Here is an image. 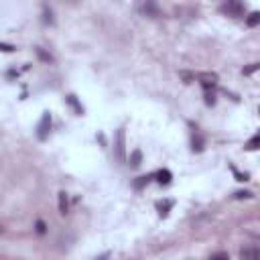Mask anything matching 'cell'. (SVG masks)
Returning <instances> with one entry per match:
<instances>
[{
	"label": "cell",
	"mask_w": 260,
	"mask_h": 260,
	"mask_svg": "<svg viewBox=\"0 0 260 260\" xmlns=\"http://www.w3.org/2000/svg\"><path fill=\"white\" fill-rule=\"evenodd\" d=\"M37 53H39V57H41V59H45V61H51V55H47L45 51H41V49H37Z\"/></svg>",
	"instance_id": "cell-19"
},
{
	"label": "cell",
	"mask_w": 260,
	"mask_h": 260,
	"mask_svg": "<svg viewBox=\"0 0 260 260\" xmlns=\"http://www.w3.org/2000/svg\"><path fill=\"white\" fill-rule=\"evenodd\" d=\"M232 171H234V175H236V179H238V181H248V175H246V173L242 175V173H238V171L234 169V167H232Z\"/></svg>",
	"instance_id": "cell-15"
},
{
	"label": "cell",
	"mask_w": 260,
	"mask_h": 260,
	"mask_svg": "<svg viewBox=\"0 0 260 260\" xmlns=\"http://www.w3.org/2000/svg\"><path fill=\"white\" fill-rule=\"evenodd\" d=\"M234 195H236L238 200H242V197H252V193H250V191H238V193H234Z\"/></svg>",
	"instance_id": "cell-18"
},
{
	"label": "cell",
	"mask_w": 260,
	"mask_h": 260,
	"mask_svg": "<svg viewBox=\"0 0 260 260\" xmlns=\"http://www.w3.org/2000/svg\"><path fill=\"white\" fill-rule=\"evenodd\" d=\"M240 256H242V258H256V256H258V250H256V248L242 250V252H240Z\"/></svg>",
	"instance_id": "cell-12"
},
{
	"label": "cell",
	"mask_w": 260,
	"mask_h": 260,
	"mask_svg": "<svg viewBox=\"0 0 260 260\" xmlns=\"http://www.w3.org/2000/svg\"><path fill=\"white\" fill-rule=\"evenodd\" d=\"M214 258H228L226 252H220V254H214Z\"/></svg>",
	"instance_id": "cell-21"
},
{
	"label": "cell",
	"mask_w": 260,
	"mask_h": 260,
	"mask_svg": "<svg viewBox=\"0 0 260 260\" xmlns=\"http://www.w3.org/2000/svg\"><path fill=\"white\" fill-rule=\"evenodd\" d=\"M148 179H151V177H140V181H139V183H136V187H142V185H144V183H148Z\"/></svg>",
	"instance_id": "cell-20"
},
{
	"label": "cell",
	"mask_w": 260,
	"mask_h": 260,
	"mask_svg": "<svg viewBox=\"0 0 260 260\" xmlns=\"http://www.w3.org/2000/svg\"><path fill=\"white\" fill-rule=\"evenodd\" d=\"M193 151H203V140L200 139V136H193Z\"/></svg>",
	"instance_id": "cell-11"
},
{
	"label": "cell",
	"mask_w": 260,
	"mask_h": 260,
	"mask_svg": "<svg viewBox=\"0 0 260 260\" xmlns=\"http://www.w3.org/2000/svg\"><path fill=\"white\" fill-rule=\"evenodd\" d=\"M0 51H4V53H12V51H15V47H12V45H6V43H0Z\"/></svg>",
	"instance_id": "cell-14"
},
{
	"label": "cell",
	"mask_w": 260,
	"mask_h": 260,
	"mask_svg": "<svg viewBox=\"0 0 260 260\" xmlns=\"http://www.w3.org/2000/svg\"><path fill=\"white\" fill-rule=\"evenodd\" d=\"M37 232H39V234H45V221H43V220H37Z\"/></svg>",
	"instance_id": "cell-16"
},
{
	"label": "cell",
	"mask_w": 260,
	"mask_h": 260,
	"mask_svg": "<svg viewBox=\"0 0 260 260\" xmlns=\"http://www.w3.org/2000/svg\"><path fill=\"white\" fill-rule=\"evenodd\" d=\"M67 102H69V104H71L73 108H76V112H78V114H83V108H81V106L78 104V100H76V96H67Z\"/></svg>",
	"instance_id": "cell-9"
},
{
	"label": "cell",
	"mask_w": 260,
	"mask_h": 260,
	"mask_svg": "<svg viewBox=\"0 0 260 260\" xmlns=\"http://www.w3.org/2000/svg\"><path fill=\"white\" fill-rule=\"evenodd\" d=\"M37 130H39V132H37L39 140H45L47 134H49V130H51V116H49V112L43 114V118H41V122H39V128H37Z\"/></svg>",
	"instance_id": "cell-3"
},
{
	"label": "cell",
	"mask_w": 260,
	"mask_h": 260,
	"mask_svg": "<svg viewBox=\"0 0 260 260\" xmlns=\"http://www.w3.org/2000/svg\"><path fill=\"white\" fill-rule=\"evenodd\" d=\"M224 15H228V17H232V19H238V17H242L244 15V2L242 0H228V2L220 8Z\"/></svg>",
	"instance_id": "cell-1"
},
{
	"label": "cell",
	"mask_w": 260,
	"mask_h": 260,
	"mask_svg": "<svg viewBox=\"0 0 260 260\" xmlns=\"http://www.w3.org/2000/svg\"><path fill=\"white\" fill-rule=\"evenodd\" d=\"M256 69H258V63H252L248 69H244V76H250V73H252V71H256Z\"/></svg>",
	"instance_id": "cell-17"
},
{
	"label": "cell",
	"mask_w": 260,
	"mask_h": 260,
	"mask_svg": "<svg viewBox=\"0 0 260 260\" xmlns=\"http://www.w3.org/2000/svg\"><path fill=\"white\" fill-rule=\"evenodd\" d=\"M258 22H260V12H250L248 19H246V24H248V27H256Z\"/></svg>",
	"instance_id": "cell-7"
},
{
	"label": "cell",
	"mask_w": 260,
	"mask_h": 260,
	"mask_svg": "<svg viewBox=\"0 0 260 260\" xmlns=\"http://www.w3.org/2000/svg\"><path fill=\"white\" fill-rule=\"evenodd\" d=\"M205 104L207 106H214L216 104V98H214V94H209V90H205Z\"/></svg>",
	"instance_id": "cell-13"
},
{
	"label": "cell",
	"mask_w": 260,
	"mask_h": 260,
	"mask_svg": "<svg viewBox=\"0 0 260 260\" xmlns=\"http://www.w3.org/2000/svg\"><path fill=\"white\" fill-rule=\"evenodd\" d=\"M171 171H167V169H163V171H159L157 173V181L160 183V185H169L171 183Z\"/></svg>",
	"instance_id": "cell-4"
},
{
	"label": "cell",
	"mask_w": 260,
	"mask_h": 260,
	"mask_svg": "<svg viewBox=\"0 0 260 260\" xmlns=\"http://www.w3.org/2000/svg\"><path fill=\"white\" fill-rule=\"evenodd\" d=\"M140 159H142L140 151H134L132 157H130V165H132V167H139V165H140Z\"/></svg>",
	"instance_id": "cell-10"
},
{
	"label": "cell",
	"mask_w": 260,
	"mask_h": 260,
	"mask_svg": "<svg viewBox=\"0 0 260 260\" xmlns=\"http://www.w3.org/2000/svg\"><path fill=\"white\" fill-rule=\"evenodd\" d=\"M193 80H200V83L203 85V90H212V88H216V83H218V76H216V73H209V71L195 73Z\"/></svg>",
	"instance_id": "cell-2"
},
{
	"label": "cell",
	"mask_w": 260,
	"mask_h": 260,
	"mask_svg": "<svg viewBox=\"0 0 260 260\" xmlns=\"http://www.w3.org/2000/svg\"><path fill=\"white\" fill-rule=\"evenodd\" d=\"M116 151H118V159H124V130H118V146H116Z\"/></svg>",
	"instance_id": "cell-5"
},
{
	"label": "cell",
	"mask_w": 260,
	"mask_h": 260,
	"mask_svg": "<svg viewBox=\"0 0 260 260\" xmlns=\"http://www.w3.org/2000/svg\"><path fill=\"white\" fill-rule=\"evenodd\" d=\"M258 144H260V136H258V134H254L252 139H250L248 142H246V148H248V151H256Z\"/></svg>",
	"instance_id": "cell-8"
},
{
	"label": "cell",
	"mask_w": 260,
	"mask_h": 260,
	"mask_svg": "<svg viewBox=\"0 0 260 260\" xmlns=\"http://www.w3.org/2000/svg\"><path fill=\"white\" fill-rule=\"evenodd\" d=\"M67 207H69V205H67V193L61 191V193H59V214L65 216V214H67Z\"/></svg>",
	"instance_id": "cell-6"
}]
</instances>
